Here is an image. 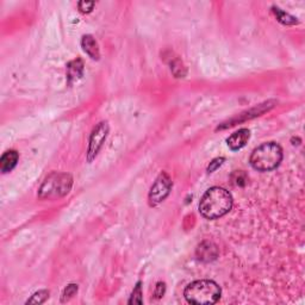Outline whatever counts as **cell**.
I'll use <instances>...</instances> for the list:
<instances>
[{"label": "cell", "instance_id": "obj_1", "mask_svg": "<svg viewBox=\"0 0 305 305\" xmlns=\"http://www.w3.org/2000/svg\"><path fill=\"white\" fill-rule=\"evenodd\" d=\"M233 197L222 187H211L204 193L199 203V212L207 220H217L231 210Z\"/></svg>", "mask_w": 305, "mask_h": 305}, {"label": "cell", "instance_id": "obj_2", "mask_svg": "<svg viewBox=\"0 0 305 305\" xmlns=\"http://www.w3.org/2000/svg\"><path fill=\"white\" fill-rule=\"evenodd\" d=\"M282 160V147L276 142H266L253 150L249 162L256 171L268 172L278 167Z\"/></svg>", "mask_w": 305, "mask_h": 305}, {"label": "cell", "instance_id": "obj_3", "mask_svg": "<svg viewBox=\"0 0 305 305\" xmlns=\"http://www.w3.org/2000/svg\"><path fill=\"white\" fill-rule=\"evenodd\" d=\"M221 287L212 280H196L185 289L184 296L191 304L210 305L221 298Z\"/></svg>", "mask_w": 305, "mask_h": 305}, {"label": "cell", "instance_id": "obj_4", "mask_svg": "<svg viewBox=\"0 0 305 305\" xmlns=\"http://www.w3.org/2000/svg\"><path fill=\"white\" fill-rule=\"evenodd\" d=\"M73 185V178L67 173L54 172L48 175L40 190L38 197L41 199H56L67 195Z\"/></svg>", "mask_w": 305, "mask_h": 305}, {"label": "cell", "instance_id": "obj_5", "mask_svg": "<svg viewBox=\"0 0 305 305\" xmlns=\"http://www.w3.org/2000/svg\"><path fill=\"white\" fill-rule=\"evenodd\" d=\"M172 185V180L167 173H161L158 176V179L155 180V182L152 184L150 192H149V203H150V205L155 206L164 202L168 197L169 192H171Z\"/></svg>", "mask_w": 305, "mask_h": 305}, {"label": "cell", "instance_id": "obj_6", "mask_svg": "<svg viewBox=\"0 0 305 305\" xmlns=\"http://www.w3.org/2000/svg\"><path fill=\"white\" fill-rule=\"evenodd\" d=\"M107 134H109V124L107 122H100L95 129H93L91 137H89L88 150H87V161L92 162L95 160L100 149H102L104 142H105Z\"/></svg>", "mask_w": 305, "mask_h": 305}, {"label": "cell", "instance_id": "obj_7", "mask_svg": "<svg viewBox=\"0 0 305 305\" xmlns=\"http://www.w3.org/2000/svg\"><path fill=\"white\" fill-rule=\"evenodd\" d=\"M196 254H197V258H198L200 261L210 262L217 259L218 248L216 245L212 243V242L204 241L198 246Z\"/></svg>", "mask_w": 305, "mask_h": 305}, {"label": "cell", "instance_id": "obj_8", "mask_svg": "<svg viewBox=\"0 0 305 305\" xmlns=\"http://www.w3.org/2000/svg\"><path fill=\"white\" fill-rule=\"evenodd\" d=\"M249 137H251V133L248 129H240L227 140L229 148L231 150H240L241 148H243L247 144Z\"/></svg>", "mask_w": 305, "mask_h": 305}, {"label": "cell", "instance_id": "obj_9", "mask_svg": "<svg viewBox=\"0 0 305 305\" xmlns=\"http://www.w3.org/2000/svg\"><path fill=\"white\" fill-rule=\"evenodd\" d=\"M81 46L82 49L86 54L88 55L92 60H99L100 57V51L97 41L93 38L91 35H85L81 40Z\"/></svg>", "mask_w": 305, "mask_h": 305}, {"label": "cell", "instance_id": "obj_10", "mask_svg": "<svg viewBox=\"0 0 305 305\" xmlns=\"http://www.w3.org/2000/svg\"><path fill=\"white\" fill-rule=\"evenodd\" d=\"M19 155L16 150H9L4 152L2 159H0V171L3 173L11 172L12 169L16 167Z\"/></svg>", "mask_w": 305, "mask_h": 305}, {"label": "cell", "instance_id": "obj_11", "mask_svg": "<svg viewBox=\"0 0 305 305\" xmlns=\"http://www.w3.org/2000/svg\"><path fill=\"white\" fill-rule=\"evenodd\" d=\"M84 74V62L80 58L69 62L67 66V76L69 84H72L73 81L79 80Z\"/></svg>", "mask_w": 305, "mask_h": 305}, {"label": "cell", "instance_id": "obj_12", "mask_svg": "<svg viewBox=\"0 0 305 305\" xmlns=\"http://www.w3.org/2000/svg\"><path fill=\"white\" fill-rule=\"evenodd\" d=\"M273 12L276 13L277 19H278L280 23L285 24V25H294V24L298 23L297 18H294L293 16L289 15V13L282 11V10L278 8H273Z\"/></svg>", "mask_w": 305, "mask_h": 305}, {"label": "cell", "instance_id": "obj_13", "mask_svg": "<svg viewBox=\"0 0 305 305\" xmlns=\"http://www.w3.org/2000/svg\"><path fill=\"white\" fill-rule=\"evenodd\" d=\"M48 297H49V291L47 290L38 291V292L35 293L34 296L26 301V304H42L47 300Z\"/></svg>", "mask_w": 305, "mask_h": 305}, {"label": "cell", "instance_id": "obj_14", "mask_svg": "<svg viewBox=\"0 0 305 305\" xmlns=\"http://www.w3.org/2000/svg\"><path fill=\"white\" fill-rule=\"evenodd\" d=\"M76 292H78V285H75V284H71V285H68L65 289L64 293H62V297H61L62 303H66V301L71 300L72 298L75 296Z\"/></svg>", "mask_w": 305, "mask_h": 305}, {"label": "cell", "instance_id": "obj_15", "mask_svg": "<svg viewBox=\"0 0 305 305\" xmlns=\"http://www.w3.org/2000/svg\"><path fill=\"white\" fill-rule=\"evenodd\" d=\"M142 287H141V282L137 283L136 287L133 291L131 298L129 300V304H142Z\"/></svg>", "mask_w": 305, "mask_h": 305}, {"label": "cell", "instance_id": "obj_16", "mask_svg": "<svg viewBox=\"0 0 305 305\" xmlns=\"http://www.w3.org/2000/svg\"><path fill=\"white\" fill-rule=\"evenodd\" d=\"M95 2H80L78 4L79 10H80L82 13H89L93 10V8H95Z\"/></svg>", "mask_w": 305, "mask_h": 305}, {"label": "cell", "instance_id": "obj_17", "mask_svg": "<svg viewBox=\"0 0 305 305\" xmlns=\"http://www.w3.org/2000/svg\"><path fill=\"white\" fill-rule=\"evenodd\" d=\"M223 161H224V158H217V159H215V160L212 162H210L209 167H207V172L212 173V172L216 171V169L218 167H220V166L222 164H223Z\"/></svg>", "mask_w": 305, "mask_h": 305}, {"label": "cell", "instance_id": "obj_18", "mask_svg": "<svg viewBox=\"0 0 305 305\" xmlns=\"http://www.w3.org/2000/svg\"><path fill=\"white\" fill-rule=\"evenodd\" d=\"M165 291H166L165 283H158L157 289H155V292H154V296L157 298H161L162 296H164Z\"/></svg>", "mask_w": 305, "mask_h": 305}, {"label": "cell", "instance_id": "obj_19", "mask_svg": "<svg viewBox=\"0 0 305 305\" xmlns=\"http://www.w3.org/2000/svg\"><path fill=\"white\" fill-rule=\"evenodd\" d=\"M178 66H179V67H180V66H182L181 62H179V65H178ZM175 68H178V67H173V68H172V71H175Z\"/></svg>", "mask_w": 305, "mask_h": 305}]
</instances>
